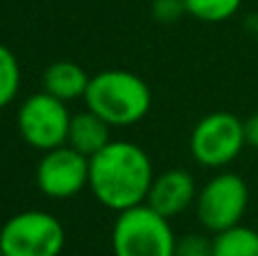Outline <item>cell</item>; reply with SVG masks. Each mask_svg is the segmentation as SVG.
Instances as JSON below:
<instances>
[{"instance_id":"obj_4","label":"cell","mask_w":258,"mask_h":256,"mask_svg":"<svg viewBox=\"0 0 258 256\" xmlns=\"http://www.w3.org/2000/svg\"><path fill=\"white\" fill-rule=\"evenodd\" d=\"M66 229L48 211H21L0 229L3 256H61Z\"/></svg>"},{"instance_id":"obj_18","label":"cell","mask_w":258,"mask_h":256,"mask_svg":"<svg viewBox=\"0 0 258 256\" xmlns=\"http://www.w3.org/2000/svg\"><path fill=\"white\" fill-rule=\"evenodd\" d=\"M0 256H3V249H0Z\"/></svg>"},{"instance_id":"obj_6","label":"cell","mask_w":258,"mask_h":256,"mask_svg":"<svg viewBox=\"0 0 258 256\" xmlns=\"http://www.w3.org/2000/svg\"><path fill=\"white\" fill-rule=\"evenodd\" d=\"M245 145V120L229 111L204 116L190 134V154L206 168H222L231 163Z\"/></svg>"},{"instance_id":"obj_16","label":"cell","mask_w":258,"mask_h":256,"mask_svg":"<svg viewBox=\"0 0 258 256\" xmlns=\"http://www.w3.org/2000/svg\"><path fill=\"white\" fill-rule=\"evenodd\" d=\"M183 14H188L183 0H152V16L159 23H174Z\"/></svg>"},{"instance_id":"obj_10","label":"cell","mask_w":258,"mask_h":256,"mask_svg":"<svg viewBox=\"0 0 258 256\" xmlns=\"http://www.w3.org/2000/svg\"><path fill=\"white\" fill-rule=\"evenodd\" d=\"M89 82L91 75L75 61H54L43 71V91L63 102L84 98Z\"/></svg>"},{"instance_id":"obj_11","label":"cell","mask_w":258,"mask_h":256,"mask_svg":"<svg viewBox=\"0 0 258 256\" xmlns=\"http://www.w3.org/2000/svg\"><path fill=\"white\" fill-rule=\"evenodd\" d=\"M109 130H111V125H109L104 118H100L95 111L86 109V111L75 113V116L71 118L68 145L91 159L93 154H98L104 145L111 143Z\"/></svg>"},{"instance_id":"obj_2","label":"cell","mask_w":258,"mask_h":256,"mask_svg":"<svg viewBox=\"0 0 258 256\" xmlns=\"http://www.w3.org/2000/svg\"><path fill=\"white\" fill-rule=\"evenodd\" d=\"M84 100L86 109L95 111L111 127H129L150 113L152 91L141 75L113 68L91 77Z\"/></svg>"},{"instance_id":"obj_8","label":"cell","mask_w":258,"mask_h":256,"mask_svg":"<svg viewBox=\"0 0 258 256\" xmlns=\"http://www.w3.org/2000/svg\"><path fill=\"white\" fill-rule=\"evenodd\" d=\"M91 159L71 145L43 152L36 166V186L45 198L68 200L89 186Z\"/></svg>"},{"instance_id":"obj_17","label":"cell","mask_w":258,"mask_h":256,"mask_svg":"<svg viewBox=\"0 0 258 256\" xmlns=\"http://www.w3.org/2000/svg\"><path fill=\"white\" fill-rule=\"evenodd\" d=\"M245 143L258 150V113L245 120Z\"/></svg>"},{"instance_id":"obj_5","label":"cell","mask_w":258,"mask_h":256,"mask_svg":"<svg viewBox=\"0 0 258 256\" xmlns=\"http://www.w3.org/2000/svg\"><path fill=\"white\" fill-rule=\"evenodd\" d=\"M71 113L66 109V102L48 91L34 93L18 107L16 125L23 141L30 148H36L41 152L61 148L68 143V130H71Z\"/></svg>"},{"instance_id":"obj_9","label":"cell","mask_w":258,"mask_h":256,"mask_svg":"<svg viewBox=\"0 0 258 256\" xmlns=\"http://www.w3.org/2000/svg\"><path fill=\"white\" fill-rule=\"evenodd\" d=\"M197 200L195 179L186 170H165L154 177L147 193L145 204L165 218H174L183 213Z\"/></svg>"},{"instance_id":"obj_12","label":"cell","mask_w":258,"mask_h":256,"mask_svg":"<svg viewBox=\"0 0 258 256\" xmlns=\"http://www.w3.org/2000/svg\"><path fill=\"white\" fill-rule=\"evenodd\" d=\"M213 256H258V231L236 225L213 238Z\"/></svg>"},{"instance_id":"obj_15","label":"cell","mask_w":258,"mask_h":256,"mask_svg":"<svg viewBox=\"0 0 258 256\" xmlns=\"http://www.w3.org/2000/svg\"><path fill=\"white\" fill-rule=\"evenodd\" d=\"M174 256H213V240L202 234H186L177 240Z\"/></svg>"},{"instance_id":"obj_13","label":"cell","mask_w":258,"mask_h":256,"mask_svg":"<svg viewBox=\"0 0 258 256\" xmlns=\"http://www.w3.org/2000/svg\"><path fill=\"white\" fill-rule=\"evenodd\" d=\"M21 89V63L16 54L0 43V109L14 102Z\"/></svg>"},{"instance_id":"obj_7","label":"cell","mask_w":258,"mask_h":256,"mask_svg":"<svg viewBox=\"0 0 258 256\" xmlns=\"http://www.w3.org/2000/svg\"><path fill=\"white\" fill-rule=\"evenodd\" d=\"M249 204V188L236 172H220L197 193L195 207L200 222L213 234L240 225Z\"/></svg>"},{"instance_id":"obj_1","label":"cell","mask_w":258,"mask_h":256,"mask_svg":"<svg viewBox=\"0 0 258 256\" xmlns=\"http://www.w3.org/2000/svg\"><path fill=\"white\" fill-rule=\"evenodd\" d=\"M154 170L147 152L132 141H111L91 157L89 188L102 207L120 213L145 204Z\"/></svg>"},{"instance_id":"obj_14","label":"cell","mask_w":258,"mask_h":256,"mask_svg":"<svg viewBox=\"0 0 258 256\" xmlns=\"http://www.w3.org/2000/svg\"><path fill=\"white\" fill-rule=\"evenodd\" d=\"M186 12L204 23H222L240 9L242 0H183Z\"/></svg>"},{"instance_id":"obj_3","label":"cell","mask_w":258,"mask_h":256,"mask_svg":"<svg viewBox=\"0 0 258 256\" xmlns=\"http://www.w3.org/2000/svg\"><path fill=\"white\" fill-rule=\"evenodd\" d=\"M113 256H174L177 238L170 218L147 204L120 211L111 231Z\"/></svg>"}]
</instances>
